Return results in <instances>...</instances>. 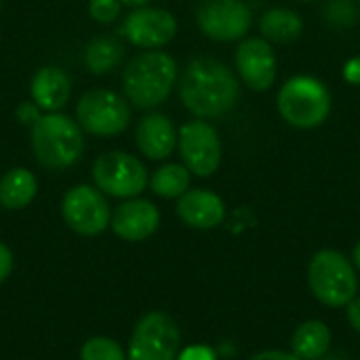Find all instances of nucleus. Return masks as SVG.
<instances>
[{"label": "nucleus", "mask_w": 360, "mask_h": 360, "mask_svg": "<svg viewBox=\"0 0 360 360\" xmlns=\"http://www.w3.org/2000/svg\"><path fill=\"white\" fill-rule=\"evenodd\" d=\"M177 82V61L165 51H146L133 57L122 72L127 101L139 110H152L167 101Z\"/></svg>", "instance_id": "2"}, {"label": "nucleus", "mask_w": 360, "mask_h": 360, "mask_svg": "<svg viewBox=\"0 0 360 360\" xmlns=\"http://www.w3.org/2000/svg\"><path fill=\"white\" fill-rule=\"evenodd\" d=\"M325 19L338 27H350L359 21V6L354 0H329L325 6Z\"/></svg>", "instance_id": "24"}, {"label": "nucleus", "mask_w": 360, "mask_h": 360, "mask_svg": "<svg viewBox=\"0 0 360 360\" xmlns=\"http://www.w3.org/2000/svg\"><path fill=\"white\" fill-rule=\"evenodd\" d=\"M344 78L350 82V84H360V57H352L346 61L344 65Z\"/></svg>", "instance_id": "29"}, {"label": "nucleus", "mask_w": 360, "mask_h": 360, "mask_svg": "<svg viewBox=\"0 0 360 360\" xmlns=\"http://www.w3.org/2000/svg\"><path fill=\"white\" fill-rule=\"evenodd\" d=\"M61 217L68 228L80 236H97L112 221V209L105 194L95 186H74L61 200Z\"/></svg>", "instance_id": "9"}, {"label": "nucleus", "mask_w": 360, "mask_h": 360, "mask_svg": "<svg viewBox=\"0 0 360 360\" xmlns=\"http://www.w3.org/2000/svg\"><path fill=\"white\" fill-rule=\"evenodd\" d=\"M181 335L167 312H148L133 329L129 360H177Z\"/></svg>", "instance_id": "8"}, {"label": "nucleus", "mask_w": 360, "mask_h": 360, "mask_svg": "<svg viewBox=\"0 0 360 360\" xmlns=\"http://www.w3.org/2000/svg\"><path fill=\"white\" fill-rule=\"evenodd\" d=\"M293 354L302 360H319L331 346V331L321 321H308L293 333Z\"/></svg>", "instance_id": "21"}, {"label": "nucleus", "mask_w": 360, "mask_h": 360, "mask_svg": "<svg viewBox=\"0 0 360 360\" xmlns=\"http://www.w3.org/2000/svg\"><path fill=\"white\" fill-rule=\"evenodd\" d=\"M80 360H129V356L114 340L91 338L80 350Z\"/></svg>", "instance_id": "23"}, {"label": "nucleus", "mask_w": 360, "mask_h": 360, "mask_svg": "<svg viewBox=\"0 0 360 360\" xmlns=\"http://www.w3.org/2000/svg\"><path fill=\"white\" fill-rule=\"evenodd\" d=\"M251 360H302L295 354H289V352H281V350H266V352H259L255 354Z\"/></svg>", "instance_id": "30"}, {"label": "nucleus", "mask_w": 360, "mask_h": 360, "mask_svg": "<svg viewBox=\"0 0 360 360\" xmlns=\"http://www.w3.org/2000/svg\"><path fill=\"white\" fill-rule=\"evenodd\" d=\"M259 32L268 42L289 44L302 36L304 21L291 8H270L259 19Z\"/></svg>", "instance_id": "19"}, {"label": "nucleus", "mask_w": 360, "mask_h": 360, "mask_svg": "<svg viewBox=\"0 0 360 360\" xmlns=\"http://www.w3.org/2000/svg\"><path fill=\"white\" fill-rule=\"evenodd\" d=\"M177 148L186 169L196 177H209L221 165V139L209 120L186 122L177 131Z\"/></svg>", "instance_id": "10"}, {"label": "nucleus", "mask_w": 360, "mask_h": 360, "mask_svg": "<svg viewBox=\"0 0 360 360\" xmlns=\"http://www.w3.org/2000/svg\"><path fill=\"white\" fill-rule=\"evenodd\" d=\"M72 93L70 76L57 65L40 68L30 82V97L32 101L46 114V112H61L65 108Z\"/></svg>", "instance_id": "17"}, {"label": "nucleus", "mask_w": 360, "mask_h": 360, "mask_svg": "<svg viewBox=\"0 0 360 360\" xmlns=\"http://www.w3.org/2000/svg\"><path fill=\"white\" fill-rule=\"evenodd\" d=\"M196 23L211 40L234 42L251 30L253 13L245 0H202L196 8Z\"/></svg>", "instance_id": "11"}, {"label": "nucleus", "mask_w": 360, "mask_h": 360, "mask_svg": "<svg viewBox=\"0 0 360 360\" xmlns=\"http://www.w3.org/2000/svg\"><path fill=\"white\" fill-rule=\"evenodd\" d=\"M177 34V19L171 11L158 6H139L122 23V36L139 49H160Z\"/></svg>", "instance_id": "12"}, {"label": "nucleus", "mask_w": 360, "mask_h": 360, "mask_svg": "<svg viewBox=\"0 0 360 360\" xmlns=\"http://www.w3.org/2000/svg\"><path fill=\"white\" fill-rule=\"evenodd\" d=\"M238 97V78L224 61L196 57L184 68L179 78V99L196 118L217 120L236 108Z\"/></svg>", "instance_id": "1"}, {"label": "nucleus", "mask_w": 360, "mask_h": 360, "mask_svg": "<svg viewBox=\"0 0 360 360\" xmlns=\"http://www.w3.org/2000/svg\"><path fill=\"white\" fill-rule=\"evenodd\" d=\"M348 321H350V325L360 333V297H354L348 304Z\"/></svg>", "instance_id": "31"}, {"label": "nucleus", "mask_w": 360, "mask_h": 360, "mask_svg": "<svg viewBox=\"0 0 360 360\" xmlns=\"http://www.w3.org/2000/svg\"><path fill=\"white\" fill-rule=\"evenodd\" d=\"M236 70L253 91H268L276 80V53L266 38H245L236 49Z\"/></svg>", "instance_id": "13"}, {"label": "nucleus", "mask_w": 360, "mask_h": 360, "mask_svg": "<svg viewBox=\"0 0 360 360\" xmlns=\"http://www.w3.org/2000/svg\"><path fill=\"white\" fill-rule=\"evenodd\" d=\"M38 192L36 175L25 167H15L0 179V205L8 211L25 209Z\"/></svg>", "instance_id": "18"}, {"label": "nucleus", "mask_w": 360, "mask_h": 360, "mask_svg": "<svg viewBox=\"0 0 360 360\" xmlns=\"http://www.w3.org/2000/svg\"><path fill=\"white\" fill-rule=\"evenodd\" d=\"M276 105L287 124L316 129L329 118L331 93L314 76H293L281 86Z\"/></svg>", "instance_id": "4"}, {"label": "nucleus", "mask_w": 360, "mask_h": 360, "mask_svg": "<svg viewBox=\"0 0 360 360\" xmlns=\"http://www.w3.org/2000/svg\"><path fill=\"white\" fill-rule=\"evenodd\" d=\"M13 253H11V249L4 245V243H0V285L11 276V272H13Z\"/></svg>", "instance_id": "28"}, {"label": "nucleus", "mask_w": 360, "mask_h": 360, "mask_svg": "<svg viewBox=\"0 0 360 360\" xmlns=\"http://www.w3.org/2000/svg\"><path fill=\"white\" fill-rule=\"evenodd\" d=\"M177 360H215V354L207 346H190L184 352H179Z\"/></svg>", "instance_id": "27"}, {"label": "nucleus", "mask_w": 360, "mask_h": 360, "mask_svg": "<svg viewBox=\"0 0 360 360\" xmlns=\"http://www.w3.org/2000/svg\"><path fill=\"white\" fill-rule=\"evenodd\" d=\"M76 118L61 112L42 114L32 127V150L36 160L46 169H70L84 152V135Z\"/></svg>", "instance_id": "3"}, {"label": "nucleus", "mask_w": 360, "mask_h": 360, "mask_svg": "<svg viewBox=\"0 0 360 360\" xmlns=\"http://www.w3.org/2000/svg\"><path fill=\"white\" fill-rule=\"evenodd\" d=\"M93 184L103 194L114 198H137L150 181L146 165L122 150H112L95 158L93 169Z\"/></svg>", "instance_id": "7"}, {"label": "nucleus", "mask_w": 360, "mask_h": 360, "mask_svg": "<svg viewBox=\"0 0 360 360\" xmlns=\"http://www.w3.org/2000/svg\"><path fill=\"white\" fill-rule=\"evenodd\" d=\"M308 283L319 302L331 308L348 306L359 293V276L354 266L333 249L319 251L308 268Z\"/></svg>", "instance_id": "5"}, {"label": "nucleus", "mask_w": 360, "mask_h": 360, "mask_svg": "<svg viewBox=\"0 0 360 360\" xmlns=\"http://www.w3.org/2000/svg\"><path fill=\"white\" fill-rule=\"evenodd\" d=\"M302 2H310V0H302Z\"/></svg>", "instance_id": "34"}, {"label": "nucleus", "mask_w": 360, "mask_h": 360, "mask_svg": "<svg viewBox=\"0 0 360 360\" xmlns=\"http://www.w3.org/2000/svg\"><path fill=\"white\" fill-rule=\"evenodd\" d=\"M42 116V110L30 99V101H21L17 108H15V118L21 122V124H27V127H34L36 120Z\"/></svg>", "instance_id": "26"}, {"label": "nucleus", "mask_w": 360, "mask_h": 360, "mask_svg": "<svg viewBox=\"0 0 360 360\" xmlns=\"http://www.w3.org/2000/svg\"><path fill=\"white\" fill-rule=\"evenodd\" d=\"M135 143L139 152L150 160H165L177 146V129L165 114H146L135 129Z\"/></svg>", "instance_id": "15"}, {"label": "nucleus", "mask_w": 360, "mask_h": 360, "mask_svg": "<svg viewBox=\"0 0 360 360\" xmlns=\"http://www.w3.org/2000/svg\"><path fill=\"white\" fill-rule=\"evenodd\" d=\"M114 234L129 243L150 238L160 226V213L154 202L143 198H129L116 207L110 221Z\"/></svg>", "instance_id": "14"}, {"label": "nucleus", "mask_w": 360, "mask_h": 360, "mask_svg": "<svg viewBox=\"0 0 360 360\" xmlns=\"http://www.w3.org/2000/svg\"><path fill=\"white\" fill-rule=\"evenodd\" d=\"M190 177L192 173L186 169V165L169 162L158 167L150 175V190L160 196V198H179L188 192L190 188Z\"/></svg>", "instance_id": "22"}, {"label": "nucleus", "mask_w": 360, "mask_h": 360, "mask_svg": "<svg viewBox=\"0 0 360 360\" xmlns=\"http://www.w3.org/2000/svg\"><path fill=\"white\" fill-rule=\"evenodd\" d=\"M122 55H124V46L116 38L97 36L84 46L82 61L91 74L103 76V74L112 72L122 61Z\"/></svg>", "instance_id": "20"}, {"label": "nucleus", "mask_w": 360, "mask_h": 360, "mask_svg": "<svg viewBox=\"0 0 360 360\" xmlns=\"http://www.w3.org/2000/svg\"><path fill=\"white\" fill-rule=\"evenodd\" d=\"M179 219L196 230L217 228L226 217L224 200L211 190H188L177 200Z\"/></svg>", "instance_id": "16"}, {"label": "nucleus", "mask_w": 360, "mask_h": 360, "mask_svg": "<svg viewBox=\"0 0 360 360\" xmlns=\"http://www.w3.org/2000/svg\"><path fill=\"white\" fill-rule=\"evenodd\" d=\"M76 120L89 135L116 137L131 124V103L110 89H93L78 99Z\"/></svg>", "instance_id": "6"}, {"label": "nucleus", "mask_w": 360, "mask_h": 360, "mask_svg": "<svg viewBox=\"0 0 360 360\" xmlns=\"http://www.w3.org/2000/svg\"><path fill=\"white\" fill-rule=\"evenodd\" d=\"M120 6H122L120 0H91L89 15L99 23H112L118 17Z\"/></svg>", "instance_id": "25"}, {"label": "nucleus", "mask_w": 360, "mask_h": 360, "mask_svg": "<svg viewBox=\"0 0 360 360\" xmlns=\"http://www.w3.org/2000/svg\"><path fill=\"white\" fill-rule=\"evenodd\" d=\"M124 6H133V8H139V6H148L152 0H120Z\"/></svg>", "instance_id": "32"}, {"label": "nucleus", "mask_w": 360, "mask_h": 360, "mask_svg": "<svg viewBox=\"0 0 360 360\" xmlns=\"http://www.w3.org/2000/svg\"><path fill=\"white\" fill-rule=\"evenodd\" d=\"M352 257H354V266L360 270V243L354 247V253H352Z\"/></svg>", "instance_id": "33"}]
</instances>
